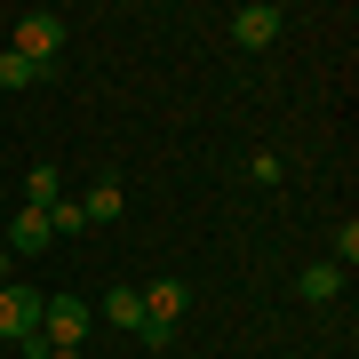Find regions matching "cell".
Returning a JSON list of instances; mask_svg holds the SVG:
<instances>
[{
    "label": "cell",
    "mask_w": 359,
    "mask_h": 359,
    "mask_svg": "<svg viewBox=\"0 0 359 359\" xmlns=\"http://www.w3.org/2000/svg\"><path fill=\"white\" fill-rule=\"evenodd\" d=\"M8 56H25V65H56V56H65V16H56V8H32L25 25H16Z\"/></svg>",
    "instance_id": "obj_1"
},
{
    "label": "cell",
    "mask_w": 359,
    "mask_h": 359,
    "mask_svg": "<svg viewBox=\"0 0 359 359\" xmlns=\"http://www.w3.org/2000/svg\"><path fill=\"white\" fill-rule=\"evenodd\" d=\"M40 335H48V344H88V304H80V295H40Z\"/></svg>",
    "instance_id": "obj_2"
},
{
    "label": "cell",
    "mask_w": 359,
    "mask_h": 359,
    "mask_svg": "<svg viewBox=\"0 0 359 359\" xmlns=\"http://www.w3.org/2000/svg\"><path fill=\"white\" fill-rule=\"evenodd\" d=\"M25 335H40V287L8 280L0 287V344H25Z\"/></svg>",
    "instance_id": "obj_3"
},
{
    "label": "cell",
    "mask_w": 359,
    "mask_h": 359,
    "mask_svg": "<svg viewBox=\"0 0 359 359\" xmlns=\"http://www.w3.org/2000/svg\"><path fill=\"white\" fill-rule=\"evenodd\" d=\"M280 25H287V16L271 8V0H248V8H231V40H240V48H271V40H280Z\"/></svg>",
    "instance_id": "obj_4"
},
{
    "label": "cell",
    "mask_w": 359,
    "mask_h": 359,
    "mask_svg": "<svg viewBox=\"0 0 359 359\" xmlns=\"http://www.w3.org/2000/svg\"><path fill=\"white\" fill-rule=\"evenodd\" d=\"M48 240H56L48 216H40V208H16V216H8V240H0V248H8V256H40Z\"/></svg>",
    "instance_id": "obj_5"
},
{
    "label": "cell",
    "mask_w": 359,
    "mask_h": 359,
    "mask_svg": "<svg viewBox=\"0 0 359 359\" xmlns=\"http://www.w3.org/2000/svg\"><path fill=\"white\" fill-rule=\"evenodd\" d=\"M184 304H192V287H184V280H152V287H144V320H160V327H176Z\"/></svg>",
    "instance_id": "obj_6"
},
{
    "label": "cell",
    "mask_w": 359,
    "mask_h": 359,
    "mask_svg": "<svg viewBox=\"0 0 359 359\" xmlns=\"http://www.w3.org/2000/svg\"><path fill=\"white\" fill-rule=\"evenodd\" d=\"M295 295H304V304H335V295H344V264H304L295 271Z\"/></svg>",
    "instance_id": "obj_7"
},
{
    "label": "cell",
    "mask_w": 359,
    "mask_h": 359,
    "mask_svg": "<svg viewBox=\"0 0 359 359\" xmlns=\"http://www.w3.org/2000/svg\"><path fill=\"white\" fill-rule=\"evenodd\" d=\"M56 200H65V176H56L48 160H40V168H25V208H40V216H48Z\"/></svg>",
    "instance_id": "obj_8"
},
{
    "label": "cell",
    "mask_w": 359,
    "mask_h": 359,
    "mask_svg": "<svg viewBox=\"0 0 359 359\" xmlns=\"http://www.w3.org/2000/svg\"><path fill=\"white\" fill-rule=\"evenodd\" d=\"M120 200H128V192H120L112 176H96L88 192H80V216H88V224H112V216H120Z\"/></svg>",
    "instance_id": "obj_9"
},
{
    "label": "cell",
    "mask_w": 359,
    "mask_h": 359,
    "mask_svg": "<svg viewBox=\"0 0 359 359\" xmlns=\"http://www.w3.org/2000/svg\"><path fill=\"white\" fill-rule=\"evenodd\" d=\"M104 320H112V327H144V287H112V295H104Z\"/></svg>",
    "instance_id": "obj_10"
},
{
    "label": "cell",
    "mask_w": 359,
    "mask_h": 359,
    "mask_svg": "<svg viewBox=\"0 0 359 359\" xmlns=\"http://www.w3.org/2000/svg\"><path fill=\"white\" fill-rule=\"evenodd\" d=\"M48 231H56V240H72V231H88V216H80V200H56V208H48Z\"/></svg>",
    "instance_id": "obj_11"
},
{
    "label": "cell",
    "mask_w": 359,
    "mask_h": 359,
    "mask_svg": "<svg viewBox=\"0 0 359 359\" xmlns=\"http://www.w3.org/2000/svg\"><path fill=\"white\" fill-rule=\"evenodd\" d=\"M32 80H40V65H25V56L0 48V88H32Z\"/></svg>",
    "instance_id": "obj_12"
},
{
    "label": "cell",
    "mask_w": 359,
    "mask_h": 359,
    "mask_svg": "<svg viewBox=\"0 0 359 359\" xmlns=\"http://www.w3.org/2000/svg\"><path fill=\"white\" fill-rule=\"evenodd\" d=\"M327 264H344V271L359 264V224H351V216H344V224H335V256H327Z\"/></svg>",
    "instance_id": "obj_13"
},
{
    "label": "cell",
    "mask_w": 359,
    "mask_h": 359,
    "mask_svg": "<svg viewBox=\"0 0 359 359\" xmlns=\"http://www.w3.org/2000/svg\"><path fill=\"white\" fill-rule=\"evenodd\" d=\"M48 359H88V351H72V344H48Z\"/></svg>",
    "instance_id": "obj_14"
},
{
    "label": "cell",
    "mask_w": 359,
    "mask_h": 359,
    "mask_svg": "<svg viewBox=\"0 0 359 359\" xmlns=\"http://www.w3.org/2000/svg\"><path fill=\"white\" fill-rule=\"evenodd\" d=\"M8 264H16V256H8V248H0V287H8Z\"/></svg>",
    "instance_id": "obj_15"
}]
</instances>
